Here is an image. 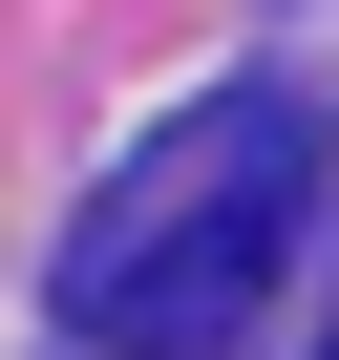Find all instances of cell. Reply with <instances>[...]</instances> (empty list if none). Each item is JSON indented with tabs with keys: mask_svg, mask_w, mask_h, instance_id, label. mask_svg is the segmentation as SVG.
Returning a JSON list of instances; mask_svg holds the SVG:
<instances>
[{
	"mask_svg": "<svg viewBox=\"0 0 339 360\" xmlns=\"http://www.w3.org/2000/svg\"><path fill=\"white\" fill-rule=\"evenodd\" d=\"M297 233H318V106L297 85H212V106H170L106 191H85L64 339H106V360H234L276 318Z\"/></svg>",
	"mask_w": 339,
	"mask_h": 360,
	"instance_id": "6da1fadb",
	"label": "cell"
}]
</instances>
